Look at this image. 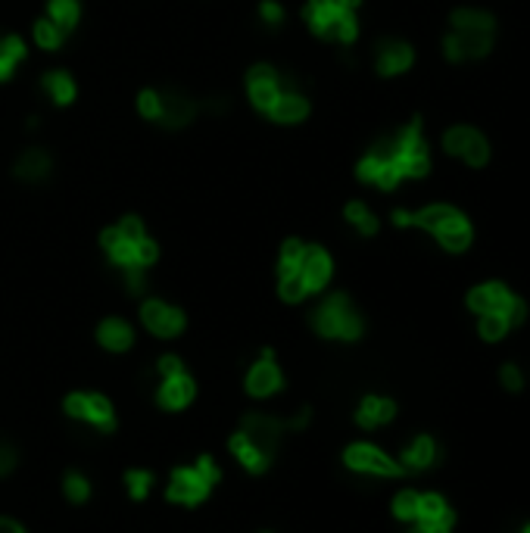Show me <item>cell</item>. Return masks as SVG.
I'll list each match as a JSON object with an SVG mask.
<instances>
[{"label": "cell", "instance_id": "obj_1", "mask_svg": "<svg viewBox=\"0 0 530 533\" xmlns=\"http://www.w3.org/2000/svg\"><path fill=\"white\" fill-rule=\"evenodd\" d=\"M427 172H431V150H427L421 119H412L396 135L384 137L355 166L359 181L381 187V191H396L403 181L425 178Z\"/></svg>", "mask_w": 530, "mask_h": 533}, {"label": "cell", "instance_id": "obj_2", "mask_svg": "<svg viewBox=\"0 0 530 533\" xmlns=\"http://www.w3.org/2000/svg\"><path fill=\"white\" fill-rule=\"evenodd\" d=\"M334 277V259L325 246L287 237L278 253V297L287 306L322 294Z\"/></svg>", "mask_w": 530, "mask_h": 533}, {"label": "cell", "instance_id": "obj_3", "mask_svg": "<svg viewBox=\"0 0 530 533\" xmlns=\"http://www.w3.org/2000/svg\"><path fill=\"white\" fill-rule=\"evenodd\" d=\"M493 38H496L493 13L475 10V6H459L449 16V32L443 35V56L449 63L484 60L493 50Z\"/></svg>", "mask_w": 530, "mask_h": 533}, {"label": "cell", "instance_id": "obj_4", "mask_svg": "<svg viewBox=\"0 0 530 533\" xmlns=\"http://www.w3.org/2000/svg\"><path fill=\"white\" fill-rule=\"evenodd\" d=\"M394 225L396 228H421L427 231L446 253H465L475 240V228H471L468 216L459 213L455 206L446 203H434L425 209H394Z\"/></svg>", "mask_w": 530, "mask_h": 533}, {"label": "cell", "instance_id": "obj_5", "mask_svg": "<svg viewBox=\"0 0 530 533\" xmlns=\"http://www.w3.org/2000/svg\"><path fill=\"white\" fill-rule=\"evenodd\" d=\"M100 246H104L110 266H115L119 272H128V268H144L147 272L159 259V244L147 235V228L137 216H125L119 225H110L100 235Z\"/></svg>", "mask_w": 530, "mask_h": 533}, {"label": "cell", "instance_id": "obj_6", "mask_svg": "<svg viewBox=\"0 0 530 533\" xmlns=\"http://www.w3.org/2000/svg\"><path fill=\"white\" fill-rule=\"evenodd\" d=\"M225 471L222 465L215 462V456L203 452V456L194 458L191 465H175L169 471V480L163 487V496L169 506H181V508H200L213 499L215 487L222 484Z\"/></svg>", "mask_w": 530, "mask_h": 533}, {"label": "cell", "instance_id": "obj_7", "mask_svg": "<svg viewBox=\"0 0 530 533\" xmlns=\"http://www.w3.org/2000/svg\"><path fill=\"white\" fill-rule=\"evenodd\" d=\"M309 327L322 340L355 343L365 334V318L346 294H328L309 312Z\"/></svg>", "mask_w": 530, "mask_h": 533}, {"label": "cell", "instance_id": "obj_8", "mask_svg": "<svg viewBox=\"0 0 530 533\" xmlns=\"http://www.w3.org/2000/svg\"><path fill=\"white\" fill-rule=\"evenodd\" d=\"M359 6L362 0H306L303 19H306L312 35H318V38L353 44L359 38V19H355Z\"/></svg>", "mask_w": 530, "mask_h": 533}, {"label": "cell", "instance_id": "obj_9", "mask_svg": "<svg viewBox=\"0 0 530 533\" xmlns=\"http://www.w3.org/2000/svg\"><path fill=\"white\" fill-rule=\"evenodd\" d=\"M156 371H159V387L154 397L156 406L163 412H185V408H191L194 399H197V377L187 371L185 359L175 353H165L159 356Z\"/></svg>", "mask_w": 530, "mask_h": 533}, {"label": "cell", "instance_id": "obj_10", "mask_svg": "<svg viewBox=\"0 0 530 533\" xmlns=\"http://www.w3.org/2000/svg\"><path fill=\"white\" fill-rule=\"evenodd\" d=\"M63 415L75 425L91 427L100 437H113L119 430V412L106 393L97 390H72L63 397Z\"/></svg>", "mask_w": 530, "mask_h": 533}, {"label": "cell", "instance_id": "obj_11", "mask_svg": "<svg viewBox=\"0 0 530 533\" xmlns=\"http://www.w3.org/2000/svg\"><path fill=\"white\" fill-rule=\"evenodd\" d=\"M468 309L475 312V316L499 312V316H505L508 321H512V327L521 325V321L527 318L525 299H521L518 294H512V290H508L503 281H486V284H477V287H471Z\"/></svg>", "mask_w": 530, "mask_h": 533}, {"label": "cell", "instance_id": "obj_12", "mask_svg": "<svg viewBox=\"0 0 530 533\" xmlns=\"http://www.w3.org/2000/svg\"><path fill=\"white\" fill-rule=\"evenodd\" d=\"M285 387H287V375H285V368H281L278 356H275L272 347H263L244 375V393L250 399H259V403H263V399H272V397H278V393H285Z\"/></svg>", "mask_w": 530, "mask_h": 533}, {"label": "cell", "instance_id": "obj_13", "mask_svg": "<svg viewBox=\"0 0 530 533\" xmlns=\"http://www.w3.org/2000/svg\"><path fill=\"white\" fill-rule=\"evenodd\" d=\"M237 430H241L250 443H256L265 456H272L275 462H278V452H281V447H285V437L290 434L285 415L265 412V408L244 412L241 421H237Z\"/></svg>", "mask_w": 530, "mask_h": 533}, {"label": "cell", "instance_id": "obj_14", "mask_svg": "<svg viewBox=\"0 0 530 533\" xmlns=\"http://www.w3.org/2000/svg\"><path fill=\"white\" fill-rule=\"evenodd\" d=\"M340 462H344L346 471L362 474V478H403L405 474L399 458L387 456L381 447L365 443V440L350 443V447L344 449V456H340Z\"/></svg>", "mask_w": 530, "mask_h": 533}, {"label": "cell", "instance_id": "obj_15", "mask_svg": "<svg viewBox=\"0 0 530 533\" xmlns=\"http://www.w3.org/2000/svg\"><path fill=\"white\" fill-rule=\"evenodd\" d=\"M137 316H141L144 331L154 334L159 340H178L187 331V312L159 297H144Z\"/></svg>", "mask_w": 530, "mask_h": 533}, {"label": "cell", "instance_id": "obj_16", "mask_svg": "<svg viewBox=\"0 0 530 533\" xmlns=\"http://www.w3.org/2000/svg\"><path fill=\"white\" fill-rule=\"evenodd\" d=\"M443 150L471 169H484L490 163V141L475 126H449L443 131Z\"/></svg>", "mask_w": 530, "mask_h": 533}, {"label": "cell", "instance_id": "obj_17", "mask_svg": "<svg viewBox=\"0 0 530 533\" xmlns=\"http://www.w3.org/2000/svg\"><path fill=\"white\" fill-rule=\"evenodd\" d=\"M290 82L278 75V69L268 63H256L250 72H246V97L250 104L259 109V113H268V106L278 100V94L285 91Z\"/></svg>", "mask_w": 530, "mask_h": 533}, {"label": "cell", "instance_id": "obj_18", "mask_svg": "<svg viewBox=\"0 0 530 533\" xmlns=\"http://www.w3.org/2000/svg\"><path fill=\"white\" fill-rule=\"evenodd\" d=\"M412 63H415V50H412V44H405L399 38H387L375 47L377 75H384V78L403 75V72L412 69Z\"/></svg>", "mask_w": 530, "mask_h": 533}, {"label": "cell", "instance_id": "obj_19", "mask_svg": "<svg viewBox=\"0 0 530 533\" xmlns=\"http://www.w3.org/2000/svg\"><path fill=\"white\" fill-rule=\"evenodd\" d=\"M228 456L237 462V468L246 471L250 478H263V474L272 471L275 458L265 456L263 449L256 447V443H250L241 430H235V434L228 437Z\"/></svg>", "mask_w": 530, "mask_h": 533}, {"label": "cell", "instance_id": "obj_20", "mask_svg": "<svg viewBox=\"0 0 530 533\" xmlns=\"http://www.w3.org/2000/svg\"><path fill=\"white\" fill-rule=\"evenodd\" d=\"M394 418H396V403L390 397H381V393H365L353 412V421L362 430H377L390 425Z\"/></svg>", "mask_w": 530, "mask_h": 533}, {"label": "cell", "instance_id": "obj_21", "mask_svg": "<svg viewBox=\"0 0 530 533\" xmlns=\"http://www.w3.org/2000/svg\"><path fill=\"white\" fill-rule=\"evenodd\" d=\"M94 337H97V347H104L106 353L122 356V353H128V349L135 347L137 334H135L132 321H125L119 316H110V318L100 321L97 331H94Z\"/></svg>", "mask_w": 530, "mask_h": 533}, {"label": "cell", "instance_id": "obj_22", "mask_svg": "<svg viewBox=\"0 0 530 533\" xmlns=\"http://www.w3.org/2000/svg\"><path fill=\"white\" fill-rule=\"evenodd\" d=\"M200 104L185 91H163V113H159V126L165 128H185L197 119Z\"/></svg>", "mask_w": 530, "mask_h": 533}, {"label": "cell", "instance_id": "obj_23", "mask_svg": "<svg viewBox=\"0 0 530 533\" xmlns=\"http://www.w3.org/2000/svg\"><path fill=\"white\" fill-rule=\"evenodd\" d=\"M265 116L275 122V126H296V122H303L309 116V100L303 97L294 85H287L285 91L278 94V100L268 106Z\"/></svg>", "mask_w": 530, "mask_h": 533}, {"label": "cell", "instance_id": "obj_24", "mask_svg": "<svg viewBox=\"0 0 530 533\" xmlns=\"http://www.w3.org/2000/svg\"><path fill=\"white\" fill-rule=\"evenodd\" d=\"M434 462H437V440L427 437V434L412 437V443L403 449V456H399V465L405 468V474L409 471H427Z\"/></svg>", "mask_w": 530, "mask_h": 533}, {"label": "cell", "instance_id": "obj_25", "mask_svg": "<svg viewBox=\"0 0 530 533\" xmlns=\"http://www.w3.org/2000/svg\"><path fill=\"white\" fill-rule=\"evenodd\" d=\"M50 169H54V159H50L47 150L41 147H32L25 150L23 156L16 159V166H13V175H16L19 181H28V185H38V181H45Z\"/></svg>", "mask_w": 530, "mask_h": 533}, {"label": "cell", "instance_id": "obj_26", "mask_svg": "<svg viewBox=\"0 0 530 533\" xmlns=\"http://www.w3.org/2000/svg\"><path fill=\"white\" fill-rule=\"evenodd\" d=\"M60 490H63V496H66L69 506H88L91 496H94V484L82 468H66L63 471V480H60Z\"/></svg>", "mask_w": 530, "mask_h": 533}, {"label": "cell", "instance_id": "obj_27", "mask_svg": "<svg viewBox=\"0 0 530 533\" xmlns=\"http://www.w3.org/2000/svg\"><path fill=\"white\" fill-rule=\"evenodd\" d=\"M41 85H45L47 97L54 100L56 106H69L72 100H75V94H78V85H75V78H72L69 72H63V69H56V72H47V75L41 78Z\"/></svg>", "mask_w": 530, "mask_h": 533}, {"label": "cell", "instance_id": "obj_28", "mask_svg": "<svg viewBox=\"0 0 530 533\" xmlns=\"http://www.w3.org/2000/svg\"><path fill=\"white\" fill-rule=\"evenodd\" d=\"M25 56H28V50H25V41L19 38V35H0V82L13 78L16 65L23 63Z\"/></svg>", "mask_w": 530, "mask_h": 533}, {"label": "cell", "instance_id": "obj_29", "mask_svg": "<svg viewBox=\"0 0 530 533\" xmlns=\"http://www.w3.org/2000/svg\"><path fill=\"white\" fill-rule=\"evenodd\" d=\"M122 487H125V493L132 502H147L150 496H154L156 474L150 468H128L125 474H122Z\"/></svg>", "mask_w": 530, "mask_h": 533}, {"label": "cell", "instance_id": "obj_30", "mask_svg": "<svg viewBox=\"0 0 530 533\" xmlns=\"http://www.w3.org/2000/svg\"><path fill=\"white\" fill-rule=\"evenodd\" d=\"M344 218L353 225L355 231H359L362 237H375L377 228H381V222H377V216L372 213V209L365 206L362 200H350L344 206Z\"/></svg>", "mask_w": 530, "mask_h": 533}, {"label": "cell", "instance_id": "obj_31", "mask_svg": "<svg viewBox=\"0 0 530 533\" xmlns=\"http://www.w3.org/2000/svg\"><path fill=\"white\" fill-rule=\"evenodd\" d=\"M47 19L69 35L82 19V4L78 0H47Z\"/></svg>", "mask_w": 530, "mask_h": 533}, {"label": "cell", "instance_id": "obj_32", "mask_svg": "<svg viewBox=\"0 0 530 533\" xmlns=\"http://www.w3.org/2000/svg\"><path fill=\"white\" fill-rule=\"evenodd\" d=\"M32 35H35V44H38L41 50H60L63 41H66V32H63L60 25H54V22H50L47 16L35 22Z\"/></svg>", "mask_w": 530, "mask_h": 533}, {"label": "cell", "instance_id": "obj_33", "mask_svg": "<svg viewBox=\"0 0 530 533\" xmlns=\"http://www.w3.org/2000/svg\"><path fill=\"white\" fill-rule=\"evenodd\" d=\"M477 331H481L484 340L496 343L512 331V321H508L505 316H499V312H486V316H477Z\"/></svg>", "mask_w": 530, "mask_h": 533}, {"label": "cell", "instance_id": "obj_34", "mask_svg": "<svg viewBox=\"0 0 530 533\" xmlns=\"http://www.w3.org/2000/svg\"><path fill=\"white\" fill-rule=\"evenodd\" d=\"M418 499H421V493H415V490H399L394 496V506H390V512H394L396 521L412 524V521H415V515H418Z\"/></svg>", "mask_w": 530, "mask_h": 533}, {"label": "cell", "instance_id": "obj_35", "mask_svg": "<svg viewBox=\"0 0 530 533\" xmlns=\"http://www.w3.org/2000/svg\"><path fill=\"white\" fill-rule=\"evenodd\" d=\"M137 113H141L147 122H159V113H163V91H156V87H144V91L137 94Z\"/></svg>", "mask_w": 530, "mask_h": 533}, {"label": "cell", "instance_id": "obj_36", "mask_svg": "<svg viewBox=\"0 0 530 533\" xmlns=\"http://www.w3.org/2000/svg\"><path fill=\"white\" fill-rule=\"evenodd\" d=\"M16 468H19V449L13 447L10 440H4V437H0V480L10 478V474Z\"/></svg>", "mask_w": 530, "mask_h": 533}, {"label": "cell", "instance_id": "obj_37", "mask_svg": "<svg viewBox=\"0 0 530 533\" xmlns=\"http://www.w3.org/2000/svg\"><path fill=\"white\" fill-rule=\"evenodd\" d=\"M499 384H503L508 393H518L521 387H525V371H521L515 362H505L503 371H499Z\"/></svg>", "mask_w": 530, "mask_h": 533}, {"label": "cell", "instance_id": "obj_38", "mask_svg": "<svg viewBox=\"0 0 530 533\" xmlns=\"http://www.w3.org/2000/svg\"><path fill=\"white\" fill-rule=\"evenodd\" d=\"M455 518H440V521H412L409 533H453Z\"/></svg>", "mask_w": 530, "mask_h": 533}, {"label": "cell", "instance_id": "obj_39", "mask_svg": "<svg viewBox=\"0 0 530 533\" xmlns=\"http://www.w3.org/2000/svg\"><path fill=\"white\" fill-rule=\"evenodd\" d=\"M259 16H263L265 25H281V22H285V6H281L278 0H263V4H259Z\"/></svg>", "mask_w": 530, "mask_h": 533}, {"label": "cell", "instance_id": "obj_40", "mask_svg": "<svg viewBox=\"0 0 530 533\" xmlns=\"http://www.w3.org/2000/svg\"><path fill=\"white\" fill-rule=\"evenodd\" d=\"M312 425V408L309 406H303V408H296L294 415H287V430L290 434H300V430H306Z\"/></svg>", "mask_w": 530, "mask_h": 533}, {"label": "cell", "instance_id": "obj_41", "mask_svg": "<svg viewBox=\"0 0 530 533\" xmlns=\"http://www.w3.org/2000/svg\"><path fill=\"white\" fill-rule=\"evenodd\" d=\"M0 533H28V528L23 521H16V518L0 515Z\"/></svg>", "mask_w": 530, "mask_h": 533}, {"label": "cell", "instance_id": "obj_42", "mask_svg": "<svg viewBox=\"0 0 530 533\" xmlns=\"http://www.w3.org/2000/svg\"><path fill=\"white\" fill-rule=\"evenodd\" d=\"M521 533H530V524H525V530H521Z\"/></svg>", "mask_w": 530, "mask_h": 533}, {"label": "cell", "instance_id": "obj_43", "mask_svg": "<svg viewBox=\"0 0 530 533\" xmlns=\"http://www.w3.org/2000/svg\"><path fill=\"white\" fill-rule=\"evenodd\" d=\"M259 533H275V530H259Z\"/></svg>", "mask_w": 530, "mask_h": 533}]
</instances>
